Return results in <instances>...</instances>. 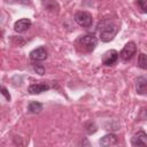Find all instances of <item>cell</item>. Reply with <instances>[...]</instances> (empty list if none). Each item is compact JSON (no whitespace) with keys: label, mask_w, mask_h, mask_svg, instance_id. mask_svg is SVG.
<instances>
[{"label":"cell","mask_w":147,"mask_h":147,"mask_svg":"<svg viewBox=\"0 0 147 147\" xmlns=\"http://www.w3.org/2000/svg\"><path fill=\"white\" fill-rule=\"evenodd\" d=\"M78 46H80L83 48V51L85 52H92L94 51V48L98 45V40L93 34H85V36H80L77 40Z\"/></svg>","instance_id":"1"},{"label":"cell","mask_w":147,"mask_h":147,"mask_svg":"<svg viewBox=\"0 0 147 147\" xmlns=\"http://www.w3.org/2000/svg\"><path fill=\"white\" fill-rule=\"evenodd\" d=\"M117 32H118V28L116 25L107 24V25L102 26L101 30H100V39L103 42H109L115 38Z\"/></svg>","instance_id":"2"},{"label":"cell","mask_w":147,"mask_h":147,"mask_svg":"<svg viewBox=\"0 0 147 147\" xmlns=\"http://www.w3.org/2000/svg\"><path fill=\"white\" fill-rule=\"evenodd\" d=\"M75 21L78 25H80L83 28H88L93 23V17L88 11L80 10V11H77L75 14Z\"/></svg>","instance_id":"3"},{"label":"cell","mask_w":147,"mask_h":147,"mask_svg":"<svg viewBox=\"0 0 147 147\" xmlns=\"http://www.w3.org/2000/svg\"><path fill=\"white\" fill-rule=\"evenodd\" d=\"M137 52V45L133 41H129L127 44H125V46L123 47V49L121 51V53L118 54V56H121V59L123 61H129L133 57V55Z\"/></svg>","instance_id":"4"},{"label":"cell","mask_w":147,"mask_h":147,"mask_svg":"<svg viewBox=\"0 0 147 147\" xmlns=\"http://www.w3.org/2000/svg\"><path fill=\"white\" fill-rule=\"evenodd\" d=\"M118 61V52L115 49H109L107 51L103 56H102V63L107 67H111L115 65L116 62Z\"/></svg>","instance_id":"5"},{"label":"cell","mask_w":147,"mask_h":147,"mask_svg":"<svg viewBox=\"0 0 147 147\" xmlns=\"http://www.w3.org/2000/svg\"><path fill=\"white\" fill-rule=\"evenodd\" d=\"M30 59L33 62H40V61L46 60L47 59V51H46V48L42 47V46L34 48L33 51L30 52Z\"/></svg>","instance_id":"6"},{"label":"cell","mask_w":147,"mask_h":147,"mask_svg":"<svg viewBox=\"0 0 147 147\" xmlns=\"http://www.w3.org/2000/svg\"><path fill=\"white\" fill-rule=\"evenodd\" d=\"M132 146H147V134L145 131L140 130L137 133H134L131 138Z\"/></svg>","instance_id":"7"},{"label":"cell","mask_w":147,"mask_h":147,"mask_svg":"<svg viewBox=\"0 0 147 147\" xmlns=\"http://www.w3.org/2000/svg\"><path fill=\"white\" fill-rule=\"evenodd\" d=\"M31 21L29 20V18H21V20H18V21H16L15 22V24H14V30L16 31V32H18V33H22V32H24V31H26L30 26H31Z\"/></svg>","instance_id":"8"},{"label":"cell","mask_w":147,"mask_h":147,"mask_svg":"<svg viewBox=\"0 0 147 147\" xmlns=\"http://www.w3.org/2000/svg\"><path fill=\"white\" fill-rule=\"evenodd\" d=\"M49 90V86L47 84L44 83H39V84H31L28 87V92L30 94H40L42 92H46Z\"/></svg>","instance_id":"9"},{"label":"cell","mask_w":147,"mask_h":147,"mask_svg":"<svg viewBox=\"0 0 147 147\" xmlns=\"http://www.w3.org/2000/svg\"><path fill=\"white\" fill-rule=\"evenodd\" d=\"M117 142H118V138H117V136H115L114 133H108V134L103 136V137L99 140V144H100L101 146H105V147L116 145Z\"/></svg>","instance_id":"10"},{"label":"cell","mask_w":147,"mask_h":147,"mask_svg":"<svg viewBox=\"0 0 147 147\" xmlns=\"http://www.w3.org/2000/svg\"><path fill=\"white\" fill-rule=\"evenodd\" d=\"M42 6L47 11H51L53 14H57L59 13V3L55 0H42Z\"/></svg>","instance_id":"11"},{"label":"cell","mask_w":147,"mask_h":147,"mask_svg":"<svg viewBox=\"0 0 147 147\" xmlns=\"http://www.w3.org/2000/svg\"><path fill=\"white\" fill-rule=\"evenodd\" d=\"M146 87H147V79L142 76L138 77L137 82H136V91L138 94L145 95L146 94Z\"/></svg>","instance_id":"12"},{"label":"cell","mask_w":147,"mask_h":147,"mask_svg":"<svg viewBox=\"0 0 147 147\" xmlns=\"http://www.w3.org/2000/svg\"><path fill=\"white\" fill-rule=\"evenodd\" d=\"M28 109L32 114H39L42 110V105L40 102H37V101H31L28 106Z\"/></svg>","instance_id":"13"},{"label":"cell","mask_w":147,"mask_h":147,"mask_svg":"<svg viewBox=\"0 0 147 147\" xmlns=\"http://www.w3.org/2000/svg\"><path fill=\"white\" fill-rule=\"evenodd\" d=\"M138 67L141 68L142 70H146L147 69V57H146V54H144V53H140L139 54Z\"/></svg>","instance_id":"14"},{"label":"cell","mask_w":147,"mask_h":147,"mask_svg":"<svg viewBox=\"0 0 147 147\" xmlns=\"http://www.w3.org/2000/svg\"><path fill=\"white\" fill-rule=\"evenodd\" d=\"M32 68H33V70H34L38 75H40V76H42V75L45 74V67H44L42 64L38 63V62H34V63L32 64Z\"/></svg>","instance_id":"15"},{"label":"cell","mask_w":147,"mask_h":147,"mask_svg":"<svg viewBox=\"0 0 147 147\" xmlns=\"http://www.w3.org/2000/svg\"><path fill=\"white\" fill-rule=\"evenodd\" d=\"M137 5H138V7H139L140 11L145 14V13H146V9H147V6H146V0H138V1H137Z\"/></svg>","instance_id":"16"},{"label":"cell","mask_w":147,"mask_h":147,"mask_svg":"<svg viewBox=\"0 0 147 147\" xmlns=\"http://www.w3.org/2000/svg\"><path fill=\"white\" fill-rule=\"evenodd\" d=\"M0 92H1V94L6 98V100H10V94H9V92H8V90L6 88V87H3L2 85H0Z\"/></svg>","instance_id":"17"}]
</instances>
